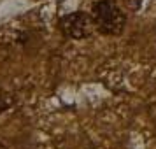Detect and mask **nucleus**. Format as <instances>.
Masks as SVG:
<instances>
[{
    "label": "nucleus",
    "instance_id": "obj_1",
    "mask_svg": "<svg viewBox=\"0 0 156 149\" xmlns=\"http://www.w3.org/2000/svg\"><path fill=\"white\" fill-rule=\"evenodd\" d=\"M91 18L95 23V28H98V32L105 34V35L121 34L125 28V23H126L125 14L111 0H98L97 4H93Z\"/></svg>",
    "mask_w": 156,
    "mask_h": 149
},
{
    "label": "nucleus",
    "instance_id": "obj_2",
    "mask_svg": "<svg viewBox=\"0 0 156 149\" xmlns=\"http://www.w3.org/2000/svg\"><path fill=\"white\" fill-rule=\"evenodd\" d=\"M60 27L63 30L65 35L72 37V39H84L93 32V18L84 14V12H72L62 18Z\"/></svg>",
    "mask_w": 156,
    "mask_h": 149
},
{
    "label": "nucleus",
    "instance_id": "obj_3",
    "mask_svg": "<svg viewBox=\"0 0 156 149\" xmlns=\"http://www.w3.org/2000/svg\"><path fill=\"white\" fill-rule=\"evenodd\" d=\"M126 2V5L130 9H137V7H140V2L142 0H125Z\"/></svg>",
    "mask_w": 156,
    "mask_h": 149
},
{
    "label": "nucleus",
    "instance_id": "obj_4",
    "mask_svg": "<svg viewBox=\"0 0 156 149\" xmlns=\"http://www.w3.org/2000/svg\"><path fill=\"white\" fill-rule=\"evenodd\" d=\"M4 109H5V104H4V102H2V100H0V112H2V111H4Z\"/></svg>",
    "mask_w": 156,
    "mask_h": 149
}]
</instances>
